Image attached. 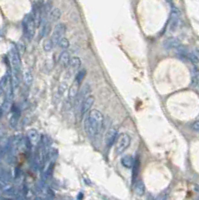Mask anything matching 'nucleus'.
Wrapping results in <instances>:
<instances>
[{
    "instance_id": "obj_1",
    "label": "nucleus",
    "mask_w": 199,
    "mask_h": 200,
    "mask_svg": "<svg viewBox=\"0 0 199 200\" xmlns=\"http://www.w3.org/2000/svg\"><path fill=\"white\" fill-rule=\"evenodd\" d=\"M103 115L98 110L92 109L84 120V129L89 136H96L103 126Z\"/></svg>"
},
{
    "instance_id": "obj_2",
    "label": "nucleus",
    "mask_w": 199,
    "mask_h": 200,
    "mask_svg": "<svg viewBox=\"0 0 199 200\" xmlns=\"http://www.w3.org/2000/svg\"><path fill=\"white\" fill-rule=\"evenodd\" d=\"M130 142H131V138L128 134L122 133L119 135L117 138V141L115 143V154L120 155L129 147Z\"/></svg>"
},
{
    "instance_id": "obj_3",
    "label": "nucleus",
    "mask_w": 199,
    "mask_h": 200,
    "mask_svg": "<svg viewBox=\"0 0 199 200\" xmlns=\"http://www.w3.org/2000/svg\"><path fill=\"white\" fill-rule=\"evenodd\" d=\"M66 31V26L63 23H58V24L55 25L54 29H53L52 35H51V42H52V45L55 46L58 44V42L60 41L62 38H64V34Z\"/></svg>"
},
{
    "instance_id": "obj_4",
    "label": "nucleus",
    "mask_w": 199,
    "mask_h": 200,
    "mask_svg": "<svg viewBox=\"0 0 199 200\" xmlns=\"http://www.w3.org/2000/svg\"><path fill=\"white\" fill-rule=\"evenodd\" d=\"M24 29H25V33L27 34L29 39H32L33 36L35 35V23H34V20H33V17H32L31 14H29L28 16L25 18V21H24Z\"/></svg>"
},
{
    "instance_id": "obj_5",
    "label": "nucleus",
    "mask_w": 199,
    "mask_h": 200,
    "mask_svg": "<svg viewBox=\"0 0 199 200\" xmlns=\"http://www.w3.org/2000/svg\"><path fill=\"white\" fill-rule=\"evenodd\" d=\"M180 22V11L177 8H173L169 20V30L175 31Z\"/></svg>"
},
{
    "instance_id": "obj_6",
    "label": "nucleus",
    "mask_w": 199,
    "mask_h": 200,
    "mask_svg": "<svg viewBox=\"0 0 199 200\" xmlns=\"http://www.w3.org/2000/svg\"><path fill=\"white\" fill-rule=\"evenodd\" d=\"M117 137V130L115 128H109L107 132L105 134V137H104V141L107 147H110L113 143H114L115 139Z\"/></svg>"
},
{
    "instance_id": "obj_7",
    "label": "nucleus",
    "mask_w": 199,
    "mask_h": 200,
    "mask_svg": "<svg viewBox=\"0 0 199 200\" xmlns=\"http://www.w3.org/2000/svg\"><path fill=\"white\" fill-rule=\"evenodd\" d=\"M93 103H94V97L93 96L87 97V98L85 99L84 101L81 103V105H80L81 115H84L85 113H87V112H88L89 110L91 109V107H92V105H93Z\"/></svg>"
},
{
    "instance_id": "obj_8",
    "label": "nucleus",
    "mask_w": 199,
    "mask_h": 200,
    "mask_svg": "<svg viewBox=\"0 0 199 200\" xmlns=\"http://www.w3.org/2000/svg\"><path fill=\"white\" fill-rule=\"evenodd\" d=\"M27 136H28L29 142L32 144L33 146H37V144L40 142V135L35 129H31V130L28 131L27 133Z\"/></svg>"
},
{
    "instance_id": "obj_9",
    "label": "nucleus",
    "mask_w": 199,
    "mask_h": 200,
    "mask_svg": "<svg viewBox=\"0 0 199 200\" xmlns=\"http://www.w3.org/2000/svg\"><path fill=\"white\" fill-rule=\"evenodd\" d=\"M163 46L165 49H172V48H178L181 46V43L177 38H168L164 41Z\"/></svg>"
},
{
    "instance_id": "obj_10",
    "label": "nucleus",
    "mask_w": 199,
    "mask_h": 200,
    "mask_svg": "<svg viewBox=\"0 0 199 200\" xmlns=\"http://www.w3.org/2000/svg\"><path fill=\"white\" fill-rule=\"evenodd\" d=\"M61 17V11L59 8H52L50 12L48 13V20L50 23H54L60 19Z\"/></svg>"
},
{
    "instance_id": "obj_11",
    "label": "nucleus",
    "mask_w": 199,
    "mask_h": 200,
    "mask_svg": "<svg viewBox=\"0 0 199 200\" xmlns=\"http://www.w3.org/2000/svg\"><path fill=\"white\" fill-rule=\"evenodd\" d=\"M70 54L67 51H63V52L60 54V57H59V62H60V65L62 67H67L69 66V62H70Z\"/></svg>"
},
{
    "instance_id": "obj_12",
    "label": "nucleus",
    "mask_w": 199,
    "mask_h": 200,
    "mask_svg": "<svg viewBox=\"0 0 199 200\" xmlns=\"http://www.w3.org/2000/svg\"><path fill=\"white\" fill-rule=\"evenodd\" d=\"M134 162L135 160L131 155H125L121 158V164L126 168H133Z\"/></svg>"
},
{
    "instance_id": "obj_13",
    "label": "nucleus",
    "mask_w": 199,
    "mask_h": 200,
    "mask_svg": "<svg viewBox=\"0 0 199 200\" xmlns=\"http://www.w3.org/2000/svg\"><path fill=\"white\" fill-rule=\"evenodd\" d=\"M134 192L139 196L143 195L145 193V185L143 183V181L138 180V181L134 182Z\"/></svg>"
},
{
    "instance_id": "obj_14",
    "label": "nucleus",
    "mask_w": 199,
    "mask_h": 200,
    "mask_svg": "<svg viewBox=\"0 0 199 200\" xmlns=\"http://www.w3.org/2000/svg\"><path fill=\"white\" fill-rule=\"evenodd\" d=\"M81 66V60L79 57H72L70 59L69 62V67L71 68L72 71H77Z\"/></svg>"
},
{
    "instance_id": "obj_15",
    "label": "nucleus",
    "mask_w": 199,
    "mask_h": 200,
    "mask_svg": "<svg viewBox=\"0 0 199 200\" xmlns=\"http://www.w3.org/2000/svg\"><path fill=\"white\" fill-rule=\"evenodd\" d=\"M85 75H86V70H85V69H81V70H79V71H77L76 80H75L76 83L80 84L81 82L83 81V79L85 78Z\"/></svg>"
},
{
    "instance_id": "obj_16",
    "label": "nucleus",
    "mask_w": 199,
    "mask_h": 200,
    "mask_svg": "<svg viewBox=\"0 0 199 200\" xmlns=\"http://www.w3.org/2000/svg\"><path fill=\"white\" fill-rule=\"evenodd\" d=\"M78 83L74 82L73 84L71 85V87L69 88V96L70 98H73L76 95H78Z\"/></svg>"
},
{
    "instance_id": "obj_17",
    "label": "nucleus",
    "mask_w": 199,
    "mask_h": 200,
    "mask_svg": "<svg viewBox=\"0 0 199 200\" xmlns=\"http://www.w3.org/2000/svg\"><path fill=\"white\" fill-rule=\"evenodd\" d=\"M24 79H25V82H26L27 85H30L32 83V81H33L32 74L28 71V70H26V71L24 72Z\"/></svg>"
},
{
    "instance_id": "obj_18",
    "label": "nucleus",
    "mask_w": 199,
    "mask_h": 200,
    "mask_svg": "<svg viewBox=\"0 0 199 200\" xmlns=\"http://www.w3.org/2000/svg\"><path fill=\"white\" fill-rule=\"evenodd\" d=\"M58 45L60 46V48H62V49H67L68 47H69V41H68L67 39H66L65 37L62 38V39L60 40V41L58 42Z\"/></svg>"
},
{
    "instance_id": "obj_19",
    "label": "nucleus",
    "mask_w": 199,
    "mask_h": 200,
    "mask_svg": "<svg viewBox=\"0 0 199 200\" xmlns=\"http://www.w3.org/2000/svg\"><path fill=\"white\" fill-rule=\"evenodd\" d=\"M53 45H52V42H51L50 39H45L43 42V49L45 51H50L52 49Z\"/></svg>"
},
{
    "instance_id": "obj_20",
    "label": "nucleus",
    "mask_w": 199,
    "mask_h": 200,
    "mask_svg": "<svg viewBox=\"0 0 199 200\" xmlns=\"http://www.w3.org/2000/svg\"><path fill=\"white\" fill-rule=\"evenodd\" d=\"M138 171H139V160H136L133 165V181L134 182H135L136 177H137Z\"/></svg>"
},
{
    "instance_id": "obj_21",
    "label": "nucleus",
    "mask_w": 199,
    "mask_h": 200,
    "mask_svg": "<svg viewBox=\"0 0 199 200\" xmlns=\"http://www.w3.org/2000/svg\"><path fill=\"white\" fill-rule=\"evenodd\" d=\"M66 91H67V84L61 83L59 85V88H58V94L60 95V96H64Z\"/></svg>"
},
{
    "instance_id": "obj_22",
    "label": "nucleus",
    "mask_w": 199,
    "mask_h": 200,
    "mask_svg": "<svg viewBox=\"0 0 199 200\" xmlns=\"http://www.w3.org/2000/svg\"><path fill=\"white\" fill-rule=\"evenodd\" d=\"M187 56H188V58L190 59V61H191L192 63H194V64H197V63H199V58L197 57V55L193 54V53H188Z\"/></svg>"
},
{
    "instance_id": "obj_23",
    "label": "nucleus",
    "mask_w": 199,
    "mask_h": 200,
    "mask_svg": "<svg viewBox=\"0 0 199 200\" xmlns=\"http://www.w3.org/2000/svg\"><path fill=\"white\" fill-rule=\"evenodd\" d=\"M192 129L195 131H199V121H196L192 124Z\"/></svg>"
},
{
    "instance_id": "obj_24",
    "label": "nucleus",
    "mask_w": 199,
    "mask_h": 200,
    "mask_svg": "<svg viewBox=\"0 0 199 200\" xmlns=\"http://www.w3.org/2000/svg\"><path fill=\"white\" fill-rule=\"evenodd\" d=\"M34 200H48V199H47L46 197H45V198H43V197H36Z\"/></svg>"
},
{
    "instance_id": "obj_25",
    "label": "nucleus",
    "mask_w": 199,
    "mask_h": 200,
    "mask_svg": "<svg viewBox=\"0 0 199 200\" xmlns=\"http://www.w3.org/2000/svg\"><path fill=\"white\" fill-rule=\"evenodd\" d=\"M78 198H79V200H81V198H82V194H79V197H78Z\"/></svg>"
},
{
    "instance_id": "obj_26",
    "label": "nucleus",
    "mask_w": 199,
    "mask_h": 200,
    "mask_svg": "<svg viewBox=\"0 0 199 200\" xmlns=\"http://www.w3.org/2000/svg\"><path fill=\"white\" fill-rule=\"evenodd\" d=\"M5 200H10V199H5Z\"/></svg>"
}]
</instances>
